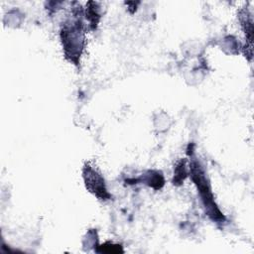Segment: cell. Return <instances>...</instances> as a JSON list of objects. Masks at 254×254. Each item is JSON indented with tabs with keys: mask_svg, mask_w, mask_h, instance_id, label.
<instances>
[{
	"mask_svg": "<svg viewBox=\"0 0 254 254\" xmlns=\"http://www.w3.org/2000/svg\"><path fill=\"white\" fill-rule=\"evenodd\" d=\"M191 176L192 179L197 186L200 195L203 199L205 207H207L208 212L213 214V219H218V216H221L218 209L215 207V204L212 199V194L209 190L208 185L206 184V180L203 176V173L201 169L199 168V165L197 163H194L191 165Z\"/></svg>",
	"mask_w": 254,
	"mask_h": 254,
	"instance_id": "cell-1",
	"label": "cell"
}]
</instances>
